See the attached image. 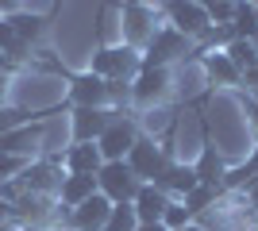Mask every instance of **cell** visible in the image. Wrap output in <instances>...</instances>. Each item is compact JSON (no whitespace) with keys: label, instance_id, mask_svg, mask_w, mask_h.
Listing matches in <instances>:
<instances>
[{"label":"cell","instance_id":"29","mask_svg":"<svg viewBox=\"0 0 258 231\" xmlns=\"http://www.w3.org/2000/svg\"><path fill=\"white\" fill-rule=\"evenodd\" d=\"M135 231H170V227H166V223H139Z\"/></svg>","mask_w":258,"mask_h":231},{"label":"cell","instance_id":"21","mask_svg":"<svg viewBox=\"0 0 258 231\" xmlns=\"http://www.w3.org/2000/svg\"><path fill=\"white\" fill-rule=\"evenodd\" d=\"M12 20V31H16V39H20V43H27L31 46L35 39H39V35H43V16H35V12H12L8 16Z\"/></svg>","mask_w":258,"mask_h":231},{"label":"cell","instance_id":"3","mask_svg":"<svg viewBox=\"0 0 258 231\" xmlns=\"http://www.w3.org/2000/svg\"><path fill=\"white\" fill-rule=\"evenodd\" d=\"M139 177H135V170L127 166V158L123 162H104L97 170V189L104 193L112 204H123V200H135V193H139Z\"/></svg>","mask_w":258,"mask_h":231},{"label":"cell","instance_id":"33","mask_svg":"<svg viewBox=\"0 0 258 231\" xmlns=\"http://www.w3.org/2000/svg\"><path fill=\"white\" fill-rule=\"evenodd\" d=\"M250 120H254V127H258V104H254V116H250Z\"/></svg>","mask_w":258,"mask_h":231},{"label":"cell","instance_id":"23","mask_svg":"<svg viewBox=\"0 0 258 231\" xmlns=\"http://www.w3.org/2000/svg\"><path fill=\"white\" fill-rule=\"evenodd\" d=\"M135 227H139L135 204H131V200H123V204H112V212H108V220H104V231H135Z\"/></svg>","mask_w":258,"mask_h":231},{"label":"cell","instance_id":"4","mask_svg":"<svg viewBox=\"0 0 258 231\" xmlns=\"http://www.w3.org/2000/svg\"><path fill=\"white\" fill-rule=\"evenodd\" d=\"M170 162H173L170 146H158L154 139H143V135H139V143L131 146V154H127V166L135 170L139 181H158Z\"/></svg>","mask_w":258,"mask_h":231},{"label":"cell","instance_id":"27","mask_svg":"<svg viewBox=\"0 0 258 231\" xmlns=\"http://www.w3.org/2000/svg\"><path fill=\"white\" fill-rule=\"evenodd\" d=\"M20 123H27V112L8 108V104H0V135H4V131H12V127H20Z\"/></svg>","mask_w":258,"mask_h":231},{"label":"cell","instance_id":"24","mask_svg":"<svg viewBox=\"0 0 258 231\" xmlns=\"http://www.w3.org/2000/svg\"><path fill=\"white\" fill-rule=\"evenodd\" d=\"M216 193H220L216 185H197L193 193H185L181 200H185V208L193 212V216H201L205 208H216Z\"/></svg>","mask_w":258,"mask_h":231},{"label":"cell","instance_id":"18","mask_svg":"<svg viewBox=\"0 0 258 231\" xmlns=\"http://www.w3.org/2000/svg\"><path fill=\"white\" fill-rule=\"evenodd\" d=\"M154 185H158V189H166L170 197H177V200H181L185 193H193V189L201 185V181H197V170H193V166H185V162H170V166H166V174H162L158 181H154Z\"/></svg>","mask_w":258,"mask_h":231},{"label":"cell","instance_id":"11","mask_svg":"<svg viewBox=\"0 0 258 231\" xmlns=\"http://www.w3.org/2000/svg\"><path fill=\"white\" fill-rule=\"evenodd\" d=\"M66 177V170H58V166L50 162V158H39V162H27L20 170V177H16V181H20L23 189H31V193H58V181H62Z\"/></svg>","mask_w":258,"mask_h":231},{"label":"cell","instance_id":"16","mask_svg":"<svg viewBox=\"0 0 258 231\" xmlns=\"http://www.w3.org/2000/svg\"><path fill=\"white\" fill-rule=\"evenodd\" d=\"M201 69H205V77L212 81V85H224V89H227V85H239V81H243L239 66L224 54V46H220V50H208V54L201 58Z\"/></svg>","mask_w":258,"mask_h":231},{"label":"cell","instance_id":"7","mask_svg":"<svg viewBox=\"0 0 258 231\" xmlns=\"http://www.w3.org/2000/svg\"><path fill=\"white\" fill-rule=\"evenodd\" d=\"M70 104H74V108H112L108 77L93 73V69L70 77Z\"/></svg>","mask_w":258,"mask_h":231},{"label":"cell","instance_id":"12","mask_svg":"<svg viewBox=\"0 0 258 231\" xmlns=\"http://www.w3.org/2000/svg\"><path fill=\"white\" fill-rule=\"evenodd\" d=\"M151 20H154V12L147 8V4H139V0H131L127 8H123V43L127 46H147L151 35H154Z\"/></svg>","mask_w":258,"mask_h":231},{"label":"cell","instance_id":"25","mask_svg":"<svg viewBox=\"0 0 258 231\" xmlns=\"http://www.w3.org/2000/svg\"><path fill=\"white\" fill-rule=\"evenodd\" d=\"M162 223H166L170 231H185L189 223H193V212L185 208V200H170L166 212H162Z\"/></svg>","mask_w":258,"mask_h":231},{"label":"cell","instance_id":"5","mask_svg":"<svg viewBox=\"0 0 258 231\" xmlns=\"http://www.w3.org/2000/svg\"><path fill=\"white\" fill-rule=\"evenodd\" d=\"M135 143H139V123L116 116V120L104 127V135L97 139V150H100V158H104V162H123Z\"/></svg>","mask_w":258,"mask_h":231},{"label":"cell","instance_id":"32","mask_svg":"<svg viewBox=\"0 0 258 231\" xmlns=\"http://www.w3.org/2000/svg\"><path fill=\"white\" fill-rule=\"evenodd\" d=\"M16 231H43V227H39V223H20Z\"/></svg>","mask_w":258,"mask_h":231},{"label":"cell","instance_id":"28","mask_svg":"<svg viewBox=\"0 0 258 231\" xmlns=\"http://www.w3.org/2000/svg\"><path fill=\"white\" fill-rule=\"evenodd\" d=\"M247 200H250V208L258 212V177H254V181L247 185Z\"/></svg>","mask_w":258,"mask_h":231},{"label":"cell","instance_id":"31","mask_svg":"<svg viewBox=\"0 0 258 231\" xmlns=\"http://www.w3.org/2000/svg\"><path fill=\"white\" fill-rule=\"evenodd\" d=\"M8 8H20V0H0V12H8Z\"/></svg>","mask_w":258,"mask_h":231},{"label":"cell","instance_id":"17","mask_svg":"<svg viewBox=\"0 0 258 231\" xmlns=\"http://www.w3.org/2000/svg\"><path fill=\"white\" fill-rule=\"evenodd\" d=\"M97 193V174H66L58 181V200L62 208H77L81 200H89Z\"/></svg>","mask_w":258,"mask_h":231},{"label":"cell","instance_id":"19","mask_svg":"<svg viewBox=\"0 0 258 231\" xmlns=\"http://www.w3.org/2000/svg\"><path fill=\"white\" fill-rule=\"evenodd\" d=\"M193 170H197V181H201V185L220 189V181H224V174H227V162L216 146H201V158L193 162Z\"/></svg>","mask_w":258,"mask_h":231},{"label":"cell","instance_id":"20","mask_svg":"<svg viewBox=\"0 0 258 231\" xmlns=\"http://www.w3.org/2000/svg\"><path fill=\"white\" fill-rule=\"evenodd\" d=\"M231 31L235 39H258V4L250 0H235V16H231Z\"/></svg>","mask_w":258,"mask_h":231},{"label":"cell","instance_id":"2","mask_svg":"<svg viewBox=\"0 0 258 231\" xmlns=\"http://www.w3.org/2000/svg\"><path fill=\"white\" fill-rule=\"evenodd\" d=\"M170 69L166 66H139V73L131 77V104L135 108H154L170 97Z\"/></svg>","mask_w":258,"mask_h":231},{"label":"cell","instance_id":"22","mask_svg":"<svg viewBox=\"0 0 258 231\" xmlns=\"http://www.w3.org/2000/svg\"><path fill=\"white\" fill-rule=\"evenodd\" d=\"M224 54L239 66V73H247V69L258 66V46L250 43V39H231V43L224 46Z\"/></svg>","mask_w":258,"mask_h":231},{"label":"cell","instance_id":"9","mask_svg":"<svg viewBox=\"0 0 258 231\" xmlns=\"http://www.w3.org/2000/svg\"><path fill=\"white\" fill-rule=\"evenodd\" d=\"M116 108H74L70 116V131H74V143H97L104 127L116 120Z\"/></svg>","mask_w":258,"mask_h":231},{"label":"cell","instance_id":"10","mask_svg":"<svg viewBox=\"0 0 258 231\" xmlns=\"http://www.w3.org/2000/svg\"><path fill=\"white\" fill-rule=\"evenodd\" d=\"M108 212H112V200L97 189L89 200H81L77 208H70V227L74 231H104Z\"/></svg>","mask_w":258,"mask_h":231},{"label":"cell","instance_id":"34","mask_svg":"<svg viewBox=\"0 0 258 231\" xmlns=\"http://www.w3.org/2000/svg\"><path fill=\"white\" fill-rule=\"evenodd\" d=\"M201 4H212V0H201Z\"/></svg>","mask_w":258,"mask_h":231},{"label":"cell","instance_id":"6","mask_svg":"<svg viewBox=\"0 0 258 231\" xmlns=\"http://www.w3.org/2000/svg\"><path fill=\"white\" fill-rule=\"evenodd\" d=\"M166 16H170V27L177 35H185V39H201L212 27L208 8L201 0H166Z\"/></svg>","mask_w":258,"mask_h":231},{"label":"cell","instance_id":"15","mask_svg":"<svg viewBox=\"0 0 258 231\" xmlns=\"http://www.w3.org/2000/svg\"><path fill=\"white\" fill-rule=\"evenodd\" d=\"M58 162H62L66 174H97L104 158H100L97 143H70L66 154H58Z\"/></svg>","mask_w":258,"mask_h":231},{"label":"cell","instance_id":"1","mask_svg":"<svg viewBox=\"0 0 258 231\" xmlns=\"http://www.w3.org/2000/svg\"><path fill=\"white\" fill-rule=\"evenodd\" d=\"M139 66H143V50L139 46H100L97 54H93V73H100V77H116V81H131V77L139 73Z\"/></svg>","mask_w":258,"mask_h":231},{"label":"cell","instance_id":"14","mask_svg":"<svg viewBox=\"0 0 258 231\" xmlns=\"http://www.w3.org/2000/svg\"><path fill=\"white\" fill-rule=\"evenodd\" d=\"M0 150L4 154H16V158H31V154L43 150V131L39 127H27V123H20V127H12V131L0 135Z\"/></svg>","mask_w":258,"mask_h":231},{"label":"cell","instance_id":"8","mask_svg":"<svg viewBox=\"0 0 258 231\" xmlns=\"http://www.w3.org/2000/svg\"><path fill=\"white\" fill-rule=\"evenodd\" d=\"M185 50H189V39H185V35H177L173 27H158V31L151 35L147 50H143V66H166L170 69V62H177Z\"/></svg>","mask_w":258,"mask_h":231},{"label":"cell","instance_id":"26","mask_svg":"<svg viewBox=\"0 0 258 231\" xmlns=\"http://www.w3.org/2000/svg\"><path fill=\"white\" fill-rule=\"evenodd\" d=\"M23 158H16V154H4L0 150V185H4V181H12V177H20V170H23Z\"/></svg>","mask_w":258,"mask_h":231},{"label":"cell","instance_id":"13","mask_svg":"<svg viewBox=\"0 0 258 231\" xmlns=\"http://www.w3.org/2000/svg\"><path fill=\"white\" fill-rule=\"evenodd\" d=\"M170 193L166 189H158L154 181H143L139 193H135V216H139V223H162V212H166V204H170Z\"/></svg>","mask_w":258,"mask_h":231},{"label":"cell","instance_id":"30","mask_svg":"<svg viewBox=\"0 0 258 231\" xmlns=\"http://www.w3.org/2000/svg\"><path fill=\"white\" fill-rule=\"evenodd\" d=\"M4 97H8V73H0V104H4Z\"/></svg>","mask_w":258,"mask_h":231}]
</instances>
